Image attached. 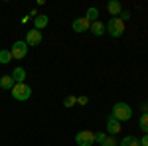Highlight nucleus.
Listing matches in <instances>:
<instances>
[{"label": "nucleus", "instance_id": "nucleus-8", "mask_svg": "<svg viewBox=\"0 0 148 146\" xmlns=\"http://www.w3.org/2000/svg\"><path fill=\"white\" fill-rule=\"evenodd\" d=\"M105 128H107V134H109V136H114V134H119V132H121V128H123V126H121V123H119L114 117L109 114V117H107V126H105Z\"/></svg>", "mask_w": 148, "mask_h": 146}, {"label": "nucleus", "instance_id": "nucleus-16", "mask_svg": "<svg viewBox=\"0 0 148 146\" xmlns=\"http://www.w3.org/2000/svg\"><path fill=\"white\" fill-rule=\"evenodd\" d=\"M138 126L142 128V132H144V134H148V112H142V114H140Z\"/></svg>", "mask_w": 148, "mask_h": 146}, {"label": "nucleus", "instance_id": "nucleus-14", "mask_svg": "<svg viewBox=\"0 0 148 146\" xmlns=\"http://www.w3.org/2000/svg\"><path fill=\"white\" fill-rule=\"evenodd\" d=\"M119 146H140L136 136H125L123 140H119Z\"/></svg>", "mask_w": 148, "mask_h": 146}, {"label": "nucleus", "instance_id": "nucleus-9", "mask_svg": "<svg viewBox=\"0 0 148 146\" xmlns=\"http://www.w3.org/2000/svg\"><path fill=\"white\" fill-rule=\"evenodd\" d=\"M107 10H109V14H111L113 18H116V16L123 12V6H121V2H119V0H111V2L107 4Z\"/></svg>", "mask_w": 148, "mask_h": 146}, {"label": "nucleus", "instance_id": "nucleus-11", "mask_svg": "<svg viewBox=\"0 0 148 146\" xmlns=\"http://www.w3.org/2000/svg\"><path fill=\"white\" fill-rule=\"evenodd\" d=\"M10 75L14 79V83H26V69L24 67H16Z\"/></svg>", "mask_w": 148, "mask_h": 146}, {"label": "nucleus", "instance_id": "nucleus-1", "mask_svg": "<svg viewBox=\"0 0 148 146\" xmlns=\"http://www.w3.org/2000/svg\"><path fill=\"white\" fill-rule=\"evenodd\" d=\"M111 117H114L119 123L130 121V119H132V109H130V105H126V103L119 101V103H114L113 111H111Z\"/></svg>", "mask_w": 148, "mask_h": 146}, {"label": "nucleus", "instance_id": "nucleus-22", "mask_svg": "<svg viewBox=\"0 0 148 146\" xmlns=\"http://www.w3.org/2000/svg\"><path fill=\"white\" fill-rule=\"evenodd\" d=\"M105 138H107V132H95V142H97L99 146H101V142L105 140Z\"/></svg>", "mask_w": 148, "mask_h": 146}, {"label": "nucleus", "instance_id": "nucleus-13", "mask_svg": "<svg viewBox=\"0 0 148 146\" xmlns=\"http://www.w3.org/2000/svg\"><path fill=\"white\" fill-rule=\"evenodd\" d=\"M16 83H14V79H12V75H2L0 77V89H6L10 91L12 87H14Z\"/></svg>", "mask_w": 148, "mask_h": 146}, {"label": "nucleus", "instance_id": "nucleus-10", "mask_svg": "<svg viewBox=\"0 0 148 146\" xmlns=\"http://www.w3.org/2000/svg\"><path fill=\"white\" fill-rule=\"evenodd\" d=\"M47 24H49V18H47L46 14H38V16L34 18V28H36V30H40V32L46 28Z\"/></svg>", "mask_w": 148, "mask_h": 146}, {"label": "nucleus", "instance_id": "nucleus-17", "mask_svg": "<svg viewBox=\"0 0 148 146\" xmlns=\"http://www.w3.org/2000/svg\"><path fill=\"white\" fill-rule=\"evenodd\" d=\"M85 18H87L89 22H97V20H99V10H97V8H89V10L85 12Z\"/></svg>", "mask_w": 148, "mask_h": 146}, {"label": "nucleus", "instance_id": "nucleus-7", "mask_svg": "<svg viewBox=\"0 0 148 146\" xmlns=\"http://www.w3.org/2000/svg\"><path fill=\"white\" fill-rule=\"evenodd\" d=\"M71 28H73V32H77V34H83V32H89V28H91V22H89L85 16H81V18H77V20H73Z\"/></svg>", "mask_w": 148, "mask_h": 146}, {"label": "nucleus", "instance_id": "nucleus-24", "mask_svg": "<svg viewBox=\"0 0 148 146\" xmlns=\"http://www.w3.org/2000/svg\"><path fill=\"white\" fill-rule=\"evenodd\" d=\"M140 111L148 112V101H146V103H140Z\"/></svg>", "mask_w": 148, "mask_h": 146}, {"label": "nucleus", "instance_id": "nucleus-2", "mask_svg": "<svg viewBox=\"0 0 148 146\" xmlns=\"http://www.w3.org/2000/svg\"><path fill=\"white\" fill-rule=\"evenodd\" d=\"M10 93H12V97H14L16 101L24 103V101H28V99L32 97V87H30L28 83H16L10 89Z\"/></svg>", "mask_w": 148, "mask_h": 146}, {"label": "nucleus", "instance_id": "nucleus-15", "mask_svg": "<svg viewBox=\"0 0 148 146\" xmlns=\"http://www.w3.org/2000/svg\"><path fill=\"white\" fill-rule=\"evenodd\" d=\"M10 61H12L10 49H0V63H2V65H8Z\"/></svg>", "mask_w": 148, "mask_h": 146}, {"label": "nucleus", "instance_id": "nucleus-5", "mask_svg": "<svg viewBox=\"0 0 148 146\" xmlns=\"http://www.w3.org/2000/svg\"><path fill=\"white\" fill-rule=\"evenodd\" d=\"M12 59H24V57L28 56V45H26V42L24 40H16L14 44H12Z\"/></svg>", "mask_w": 148, "mask_h": 146}, {"label": "nucleus", "instance_id": "nucleus-20", "mask_svg": "<svg viewBox=\"0 0 148 146\" xmlns=\"http://www.w3.org/2000/svg\"><path fill=\"white\" fill-rule=\"evenodd\" d=\"M116 18H119L121 22H128V20H130V12H128V10H123L119 16H116Z\"/></svg>", "mask_w": 148, "mask_h": 146}, {"label": "nucleus", "instance_id": "nucleus-6", "mask_svg": "<svg viewBox=\"0 0 148 146\" xmlns=\"http://www.w3.org/2000/svg\"><path fill=\"white\" fill-rule=\"evenodd\" d=\"M42 32L40 30H36V28H32V30H28L26 32V38H24V42H26V45L28 47H34V45H40L42 44Z\"/></svg>", "mask_w": 148, "mask_h": 146}, {"label": "nucleus", "instance_id": "nucleus-4", "mask_svg": "<svg viewBox=\"0 0 148 146\" xmlns=\"http://www.w3.org/2000/svg\"><path fill=\"white\" fill-rule=\"evenodd\" d=\"M75 144L77 146H95V132H91V130H79L75 134Z\"/></svg>", "mask_w": 148, "mask_h": 146}, {"label": "nucleus", "instance_id": "nucleus-23", "mask_svg": "<svg viewBox=\"0 0 148 146\" xmlns=\"http://www.w3.org/2000/svg\"><path fill=\"white\" fill-rule=\"evenodd\" d=\"M138 142H140V146H148V134H144L142 138H138Z\"/></svg>", "mask_w": 148, "mask_h": 146}, {"label": "nucleus", "instance_id": "nucleus-18", "mask_svg": "<svg viewBox=\"0 0 148 146\" xmlns=\"http://www.w3.org/2000/svg\"><path fill=\"white\" fill-rule=\"evenodd\" d=\"M73 105H77V97H75V95H67V97L63 99V107H65V109H71Z\"/></svg>", "mask_w": 148, "mask_h": 146}, {"label": "nucleus", "instance_id": "nucleus-3", "mask_svg": "<svg viewBox=\"0 0 148 146\" xmlns=\"http://www.w3.org/2000/svg\"><path fill=\"white\" fill-rule=\"evenodd\" d=\"M105 32L111 34L113 38H121V36L125 34V22H121L119 18H111L107 22V26H105Z\"/></svg>", "mask_w": 148, "mask_h": 146}, {"label": "nucleus", "instance_id": "nucleus-21", "mask_svg": "<svg viewBox=\"0 0 148 146\" xmlns=\"http://www.w3.org/2000/svg\"><path fill=\"white\" fill-rule=\"evenodd\" d=\"M77 105H81V107L89 105V97H87V95H79V97H77Z\"/></svg>", "mask_w": 148, "mask_h": 146}, {"label": "nucleus", "instance_id": "nucleus-19", "mask_svg": "<svg viewBox=\"0 0 148 146\" xmlns=\"http://www.w3.org/2000/svg\"><path fill=\"white\" fill-rule=\"evenodd\" d=\"M101 146H119V140H114V136H109V134H107V138L101 142Z\"/></svg>", "mask_w": 148, "mask_h": 146}, {"label": "nucleus", "instance_id": "nucleus-12", "mask_svg": "<svg viewBox=\"0 0 148 146\" xmlns=\"http://www.w3.org/2000/svg\"><path fill=\"white\" fill-rule=\"evenodd\" d=\"M89 32H91L93 36H103L105 34V24L101 22V20H97V22H91V28H89Z\"/></svg>", "mask_w": 148, "mask_h": 146}]
</instances>
